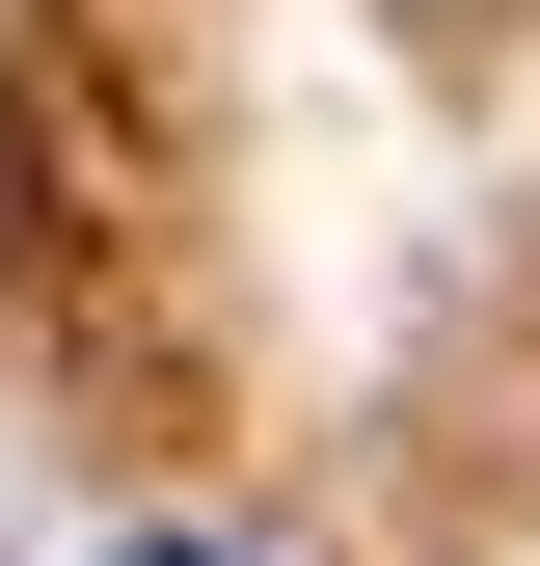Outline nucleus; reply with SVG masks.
<instances>
[{"label":"nucleus","mask_w":540,"mask_h":566,"mask_svg":"<svg viewBox=\"0 0 540 566\" xmlns=\"http://www.w3.org/2000/svg\"><path fill=\"white\" fill-rule=\"evenodd\" d=\"M135 566H243V539H135Z\"/></svg>","instance_id":"f257e3e1"}]
</instances>
